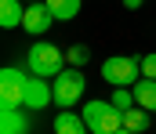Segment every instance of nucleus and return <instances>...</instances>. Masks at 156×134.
<instances>
[{
    "mask_svg": "<svg viewBox=\"0 0 156 134\" xmlns=\"http://www.w3.org/2000/svg\"><path fill=\"white\" fill-rule=\"evenodd\" d=\"M142 62L138 58H123V54H113V58H105L102 62V80L105 84H113V87H134L142 76Z\"/></svg>",
    "mask_w": 156,
    "mask_h": 134,
    "instance_id": "3",
    "label": "nucleus"
},
{
    "mask_svg": "<svg viewBox=\"0 0 156 134\" xmlns=\"http://www.w3.org/2000/svg\"><path fill=\"white\" fill-rule=\"evenodd\" d=\"M142 62V76H153L156 80V54H145V58H138Z\"/></svg>",
    "mask_w": 156,
    "mask_h": 134,
    "instance_id": "16",
    "label": "nucleus"
},
{
    "mask_svg": "<svg viewBox=\"0 0 156 134\" xmlns=\"http://www.w3.org/2000/svg\"><path fill=\"white\" fill-rule=\"evenodd\" d=\"M51 101H55V91H51V84H47L44 76H33V73H29V80H26V87H22V109L40 112V109H47Z\"/></svg>",
    "mask_w": 156,
    "mask_h": 134,
    "instance_id": "5",
    "label": "nucleus"
},
{
    "mask_svg": "<svg viewBox=\"0 0 156 134\" xmlns=\"http://www.w3.org/2000/svg\"><path fill=\"white\" fill-rule=\"evenodd\" d=\"M120 127H123V109H116V105L109 101V112H105L102 131H98V134H113V131H120Z\"/></svg>",
    "mask_w": 156,
    "mask_h": 134,
    "instance_id": "14",
    "label": "nucleus"
},
{
    "mask_svg": "<svg viewBox=\"0 0 156 134\" xmlns=\"http://www.w3.org/2000/svg\"><path fill=\"white\" fill-rule=\"evenodd\" d=\"M26 4H37V0H26Z\"/></svg>",
    "mask_w": 156,
    "mask_h": 134,
    "instance_id": "19",
    "label": "nucleus"
},
{
    "mask_svg": "<svg viewBox=\"0 0 156 134\" xmlns=\"http://www.w3.org/2000/svg\"><path fill=\"white\" fill-rule=\"evenodd\" d=\"M83 87H87V80H83V69H76V65L62 69V73L51 80V91H55V105H58V109H73L80 98H83Z\"/></svg>",
    "mask_w": 156,
    "mask_h": 134,
    "instance_id": "2",
    "label": "nucleus"
},
{
    "mask_svg": "<svg viewBox=\"0 0 156 134\" xmlns=\"http://www.w3.org/2000/svg\"><path fill=\"white\" fill-rule=\"evenodd\" d=\"M51 134H87V123H83V116L62 109V112L55 116V123H51Z\"/></svg>",
    "mask_w": 156,
    "mask_h": 134,
    "instance_id": "8",
    "label": "nucleus"
},
{
    "mask_svg": "<svg viewBox=\"0 0 156 134\" xmlns=\"http://www.w3.org/2000/svg\"><path fill=\"white\" fill-rule=\"evenodd\" d=\"M113 134H134V131H131V127H120V131H113Z\"/></svg>",
    "mask_w": 156,
    "mask_h": 134,
    "instance_id": "18",
    "label": "nucleus"
},
{
    "mask_svg": "<svg viewBox=\"0 0 156 134\" xmlns=\"http://www.w3.org/2000/svg\"><path fill=\"white\" fill-rule=\"evenodd\" d=\"M131 91H134V101H138L142 109L156 112V80H153V76H142V80H138Z\"/></svg>",
    "mask_w": 156,
    "mask_h": 134,
    "instance_id": "11",
    "label": "nucleus"
},
{
    "mask_svg": "<svg viewBox=\"0 0 156 134\" xmlns=\"http://www.w3.org/2000/svg\"><path fill=\"white\" fill-rule=\"evenodd\" d=\"M105 112H109V101H83V109H80V116H83V123H87V131H102V120H105Z\"/></svg>",
    "mask_w": 156,
    "mask_h": 134,
    "instance_id": "10",
    "label": "nucleus"
},
{
    "mask_svg": "<svg viewBox=\"0 0 156 134\" xmlns=\"http://www.w3.org/2000/svg\"><path fill=\"white\" fill-rule=\"evenodd\" d=\"M29 73L7 65L0 69V109H22V87H26Z\"/></svg>",
    "mask_w": 156,
    "mask_h": 134,
    "instance_id": "4",
    "label": "nucleus"
},
{
    "mask_svg": "<svg viewBox=\"0 0 156 134\" xmlns=\"http://www.w3.org/2000/svg\"><path fill=\"white\" fill-rule=\"evenodd\" d=\"M51 22H58L55 15H51V7L37 0V4H26V18H22V29L29 33V36H44L47 29H51Z\"/></svg>",
    "mask_w": 156,
    "mask_h": 134,
    "instance_id": "6",
    "label": "nucleus"
},
{
    "mask_svg": "<svg viewBox=\"0 0 156 134\" xmlns=\"http://www.w3.org/2000/svg\"><path fill=\"white\" fill-rule=\"evenodd\" d=\"M66 62H69V65H76V69H83V65L91 62V51H87L83 44H73L69 51H66Z\"/></svg>",
    "mask_w": 156,
    "mask_h": 134,
    "instance_id": "15",
    "label": "nucleus"
},
{
    "mask_svg": "<svg viewBox=\"0 0 156 134\" xmlns=\"http://www.w3.org/2000/svg\"><path fill=\"white\" fill-rule=\"evenodd\" d=\"M123 127H131L134 134H142L149 127V109H142V105H131L127 112H123Z\"/></svg>",
    "mask_w": 156,
    "mask_h": 134,
    "instance_id": "13",
    "label": "nucleus"
},
{
    "mask_svg": "<svg viewBox=\"0 0 156 134\" xmlns=\"http://www.w3.org/2000/svg\"><path fill=\"white\" fill-rule=\"evenodd\" d=\"M29 127V109H0V134H26Z\"/></svg>",
    "mask_w": 156,
    "mask_h": 134,
    "instance_id": "7",
    "label": "nucleus"
},
{
    "mask_svg": "<svg viewBox=\"0 0 156 134\" xmlns=\"http://www.w3.org/2000/svg\"><path fill=\"white\" fill-rule=\"evenodd\" d=\"M44 4L51 7V15H55L58 22H69V18L80 15V0H44Z\"/></svg>",
    "mask_w": 156,
    "mask_h": 134,
    "instance_id": "12",
    "label": "nucleus"
},
{
    "mask_svg": "<svg viewBox=\"0 0 156 134\" xmlns=\"http://www.w3.org/2000/svg\"><path fill=\"white\" fill-rule=\"evenodd\" d=\"M26 69H29L33 76L55 80V76L66 69V54H62L55 44H47V40H37V44L29 47V54H26Z\"/></svg>",
    "mask_w": 156,
    "mask_h": 134,
    "instance_id": "1",
    "label": "nucleus"
},
{
    "mask_svg": "<svg viewBox=\"0 0 156 134\" xmlns=\"http://www.w3.org/2000/svg\"><path fill=\"white\" fill-rule=\"evenodd\" d=\"M22 18H26V0H0V26L4 29L22 26Z\"/></svg>",
    "mask_w": 156,
    "mask_h": 134,
    "instance_id": "9",
    "label": "nucleus"
},
{
    "mask_svg": "<svg viewBox=\"0 0 156 134\" xmlns=\"http://www.w3.org/2000/svg\"><path fill=\"white\" fill-rule=\"evenodd\" d=\"M142 4H145V0H123V7H131V11H134V7H142Z\"/></svg>",
    "mask_w": 156,
    "mask_h": 134,
    "instance_id": "17",
    "label": "nucleus"
}]
</instances>
